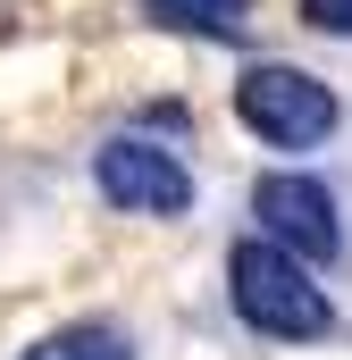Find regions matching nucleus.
I'll return each instance as SVG.
<instances>
[{
	"label": "nucleus",
	"mask_w": 352,
	"mask_h": 360,
	"mask_svg": "<svg viewBox=\"0 0 352 360\" xmlns=\"http://www.w3.org/2000/svg\"><path fill=\"white\" fill-rule=\"evenodd\" d=\"M176 25H193V34H244V17H252V0H160Z\"/></svg>",
	"instance_id": "423d86ee"
},
{
	"label": "nucleus",
	"mask_w": 352,
	"mask_h": 360,
	"mask_svg": "<svg viewBox=\"0 0 352 360\" xmlns=\"http://www.w3.org/2000/svg\"><path fill=\"white\" fill-rule=\"evenodd\" d=\"M25 360H134V344H126V327H68V335L34 344Z\"/></svg>",
	"instance_id": "39448f33"
},
{
	"label": "nucleus",
	"mask_w": 352,
	"mask_h": 360,
	"mask_svg": "<svg viewBox=\"0 0 352 360\" xmlns=\"http://www.w3.org/2000/svg\"><path fill=\"white\" fill-rule=\"evenodd\" d=\"M235 117L260 134V143H277V151H310V143H327L336 134V92L319 84L310 68H244L235 76Z\"/></svg>",
	"instance_id": "f03ea898"
},
{
	"label": "nucleus",
	"mask_w": 352,
	"mask_h": 360,
	"mask_svg": "<svg viewBox=\"0 0 352 360\" xmlns=\"http://www.w3.org/2000/svg\"><path fill=\"white\" fill-rule=\"evenodd\" d=\"M302 17H310L319 34H344L352 42V0H302Z\"/></svg>",
	"instance_id": "0eeeda50"
},
{
	"label": "nucleus",
	"mask_w": 352,
	"mask_h": 360,
	"mask_svg": "<svg viewBox=\"0 0 352 360\" xmlns=\"http://www.w3.org/2000/svg\"><path fill=\"white\" fill-rule=\"evenodd\" d=\"M92 184H101V201H118V210H134V218H184V210H193L184 160L160 151V143H134V134H118V143L92 151Z\"/></svg>",
	"instance_id": "7ed1b4c3"
},
{
	"label": "nucleus",
	"mask_w": 352,
	"mask_h": 360,
	"mask_svg": "<svg viewBox=\"0 0 352 360\" xmlns=\"http://www.w3.org/2000/svg\"><path fill=\"white\" fill-rule=\"evenodd\" d=\"M227 293H235V310H244L260 335H277V344H319V335L336 327L327 293L310 285V269H302L285 243H235Z\"/></svg>",
	"instance_id": "f257e3e1"
},
{
	"label": "nucleus",
	"mask_w": 352,
	"mask_h": 360,
	"mask_svg": "<svg viewBox=\"0 0 352 360\" xmlns=\"http://www.w3.org/2000/svg\"><path fill=\"white\" fill-rule=\"evenodd\" d=\"M252 218L268 226V243H285L294 260H327V252L344 243L336 193H327L319 176H302V168H277V176L252 184Z\"/></svg>",
	"instance_id": "20e7f679"
}]
</instances>
